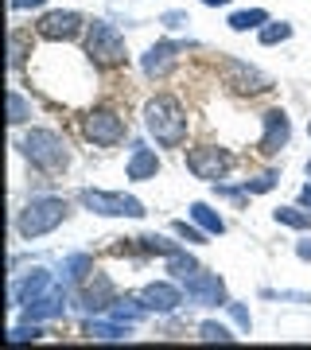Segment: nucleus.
<instances>
[{"label": "nucleus", "instance_id": "5701e85b", "mask_svg": "<svg viewBox=\"0 0 311 350\" xmlns=\"http://www.w3.org/2000/svg\"><path fill=\"white\" fill-rule=\"evenodd\" d=\"M273 218L280 226H288V230H299V234L311 230V211H308V206H276Z\"/></svg>", "mask_w": 311, "mask_h": 350}, {"label": "nucleus", "instance_id": "c756f323", "mask_svg": "<svg viewBox=\"0 0 311 350\" xmlns=\"http://www.w3.org/2000/svg\"><path fill=\"white\" fill-rule=\"evenodd\" d=\"M36 338H43V327H39L36 319H27V323H16L12 331H8V342H36Z\"/></svg>", "mask_w": 311, "mask_h": 350}, {"label": "nucleus", "instance_id": "39448f33", "mask_svg": "<svg viewBox=\"0 0 311 350\" xmlns=\"http://www.w3.org/2000/svg\"><path fill=\"white\" fill-rule=\"evenodd\" d=\"M78 202L86 206L90 214H101V218H144V202L124 195V191H98V187H82L78 191Z\"/></svg>", "mask_w": 311, "mask_h": 350}, {"label": "nucleus", "instance_id": "393cba45", "mask_svg": "<svg viewBox=\"0 0 311 350\" xmlns=\"http://www.w3.org/2000/svg\"><path fill=\"white\" fill-rule=\"evenodd\" d=\"M167 273H172L179 284H183L187 276L199 273V261H195V257H191L187 250H179V253H172V257H167Z\"/></svg>", "mask_w": 311, "mask_h": 350}, {"label": "nucleus", "instance_id": "9b49d317", "mask_svg": "<svg viewBox=\"0 0 311 350\" xmlns=\"http://www.w3.org/2000/svg\"><path fill=\"white\" fill-rule=\"evenodd\" d=\"M183 292H187V300L195 304V308H226V304H230L226 280L218 273H202V269L183 280Z\"/></svg>", "mask_w": 311, "mask_h": 350}, {"label": "nucleus", "instance_id": "c85d7f7f", "mask_svg": "<svg viewBox=\"0 0 311 350\" xmlns=\"http://www.w3.org/2000/svg\"><path fill=\"white\" fill-rule=\"evenodd\" d=\"M199 338L202 342H234V331L226 323H214V319H206V323H199Z\"/></svg>", "mask_w": 311, "mask_h": 350}, {"label": "nucleus", "instance_id": "412c9836", "mask_svg": "<svg viewBox=\"0 0 311 350\" xmlns=\"http://www.w3.org/2000/svg\"><path fill=\"white\" fill-rule=\"evenodd\" d=\"M191 218H195L206 234H214V238L226 234V218L218 211H211V202H191Z\"/></svg>", "mask_w": 311, "mask_h": 350}, {"label": "nucleus", "instance_id": "4c0bfd02", "mask_svg": "<svg viewBox=\"0 0 311 350\" xmlns=\"http://www.w3.org/2000/svg\"><path fill=\"white\" fill-rule=\"evenodd\" d=\"M202 4H206V8H226L230 0H202Z\"/></svg>", "mask_w": 311, "mask_h": 350}, {"label": "nucleus", "instance_id": "473e14b6", "mask_svg": "<svg viewBox=\"0 0 311 350\" xmlns=\"http://www.w3.org/2000/svg\"><path fill=\"white\" fill-rule=\"evenodd\" d=\"M160 24L167 27V31H179V27L191 24V16H187V12H163V16H160Z\"/></svg>", "mask_w": 311, "mask_h": 350}, {"label": "nucleus", "instance_id": "f3484780", "mask_svg": "<svg viewBox=\"0 0 311 350\" xmlns=\"http://www.w3.org/2000/svg\"><path fill=\"white\" fill-rule=\"evenodd\" d=\"M62 312H66V288L55 284L47 296H43V300L27 304V308H24V319H36V323H43V319H62Z\"/></svg>", "mask_w": 311, "mask_h": 350}, {"label": "nucleus", "instance_id": "4468645a", "mask_svg": "<svg viewBox=\"0 0 311 350\" xmlns=\"http://www.w3.org/2000/svg\"><path fill=\"white\" fill-rule=\"evenodd\" d=\"M51 288H55V276H51L47 269H31L20 284L8 288V300H12V308H27V304L43 300Z\"/></svg>", "mask_w": 311, "mask_h": 350}, {"label": "nucleus", "instance_id": "7c9ffc66", "mask_svg": "<svg viewBox=\"0 0 311 350\" xmlns=\"http://www.w3.org/2000/svg\"><path fill=\"white\" fill-rule=\"evenodd\" d=\"M280 183V172H261L257 179H245V191L249 195H265V191H273Z\"/></svg>", "mask_w": 311, "mask_h": 350}, {"label": "nucleus", "instance_id": "9d476101", "mask_svg": "<svg viewBox=\"0 0 311 350\" xmlns=\"http://www.w3.org/2000/svg\"><path fill=\"white\" fill-rule=\"evenodd\" d=\"M86 27L90 24L82 20V12H70V8H55V12H43L36 20L39 39H51V43H70V39H78Z\"/></svg>", "mask_w": 311, "mask_h": 350}, {"label": "nucleus", "instance_id": "b1692460", "mask_svg": "<svg viewBox=\"0 0 311 350\" xmlns=\"http://www.w3.org/2000/svg\"><path fill=\"white\" fill-rule=\"evenodd\" d=\"M226 24L234 27V31H253V27H265L269 24V12L265 8H245V12H230Z\"/></svg>", "mask_w": 311, "mask_h": 350}, {"label": "nucleus", "instance_id": "20e7f679", "mask_svg": "<svg viewBox=\"0 0 311 350\" xmlns=\"http://www.w3.org/2000/svg\"><path fill=\"white\" fill-rule=\"evenodd\" d=\"M86 55H90V63L101 66V70H117V66L129 63L124 36L109 24V20H90V27H86Z\"/></svg>", "mask_w": 311, "mask_h": 350}, {"label": "nucleus", "instance_id": "ddd939ff", "mask_svg": "<svg viewBox=\"0 0 311 350\" xmlns=\"http://www.w3.org/2000/svg\"><path fill=\"white\" fill-rule=\"evenodd\" d=\"M117 304V288L105 273H94L86 284H78V308L90 315H101V312H113Z\"/></svg>", "mask_w": 311, "mask_h": 350}, {"label": "nucleus", "instance_id": "2eb2a0df", "mask_svg": "<svg viewBox=\"0 0 311 350\" xmlns=\"http://www.w3.org/2000/svg\"><path fill=\"white\" fill-rule=\"evenodd\" d=\"M140 296H144V304H148V312H156V315H175L179 304L187 300V292L179 284H172V280H152Z\"/></svg>", "mask_w": 311, "mask_h": 350}, {"label": "nucleus", "instance_id": "c9c22d12", "mask_svg": "<svg viewBox=\"0 0 311 350\" xmlns=\"http://www.w3.org/2000/svg\"><path fill=\"white\" fill-rule=\"evenodd\" d=\"M296 257H299V261H311V238L296 241Z\"/></svg>", "mask_w": 311, "mask_h": 350}, {"label": "nucleus", "instance_id": "aec40b11", "mask_svg": "<svg viewBox=\"0 0 311 350\" xmlns=\"http://www.w3.org/2000/svg\"><path fill=\"white\" fill-rule=\"evenodd\" d=\"M148 312V304H144V296H117V304H113V319H124V323H140Z\"/></svg>", "mask_w": 311, "mask_h": 350}, {"label": "nucleus", "instance_id": "f8f14e48", "mask_svg": "<svg viewBox=\"0 0 311 350\" xmlns=\"http://www.w3.org/2000/svg\"><path fill=\"white\" fill-rule=\"evenodd\" d=\"M261 125H265V133L257 140V152H261L265 160H273V156H280L288 148V140H292V121H288L284 109H265Z\"/></svg>", "mask_w": 311, "mask_h": 350}, {"label": "nucleus", "instance_id": "e433bc0d", "mask_svg": "<svg viewBox=\"0 0 311 350\" xmlns=\"http://www.w3.org/2000/svg\"><path fill=\"white\" fill-rule=\"evenodd\" d=\"M299 206H308V211H311V183H303V187H299Z\"/></svg>", "mask_w": 311, "mask_h": 350}, {"label": "nucleus", "instance_id": "7ed1b4c3", "mask_svg": "<svg viewBox=\"0 0 311 350\" xmlns=\"http://www.w3.org/2000/svg\"><path fill=\"white\" fill-rule=\"evenodd\" d=\"M70 218V202L62 199V195H39L24 206V211L16 214V234L24 241H36L51 230H59L62 222Z\"/></svg>", "mask_w": 311, "mask_h": 350}, {"label": "nucleus", "instance_id": "a211bd4d", "mask_svg": "<svg viewBox=\"0 0 311 350\" xmlns=\"http://www.w3.org/2000/svg\"><path fill=\"white\" fill-rule=\"evenodd\" d=\"M82 335H86V338H101V342H121V338L133 335V323H124V319H113V323H105V319H86Z\"/></svg>", "mask_w": 311, "mask_h": 350}, {"label": "nucleus", "instance_id": "dca6fc26", "mask_svg": "<svg viewBox=\"0 0 311 350\" xmlns=\"http://www.w3.org/2000/svg\"><path fill=\"white\" fill-rule=\"evenodd\" d=\"M160 156L152 148H144V144H133V152H129V163H124V175L133 179V183H148V179H156L160 175Z\"/></svg>", "mask_w": 311, "mask_h": 350}, {"label": "nucleus", "instance_id": "2f4dec72", "mask_svg": "<svg viewBox=\"0 0 311 350\" xmlns=\"http://www.w3.org/2000/svg\"><path fill=\"white\" fill-rule=\"evenodd\" d=\"M172 230H175V234H179V238H183V241H191V245H202V241H206V230H202V226H187V222H175Z\"/></svg>", "mask_w": 311, "mask_h": 350}, {"label": "nucleus", "instance_id": "f257e3e1", "mask_svg": "<svg viewBox=\"0 0 311 350\" xmlns=\"http://www.w3.org/2000/svg\"><path fill=\"white\" fill-rule=\"evenodd\" d=\"M144 129L160 148H179L187 140V109L172 94H156L144 101Z\"/></svg>", "mask_w": 311, "mask_h": 350}, {"label": "nucleus", "instance_id": "a878e982", "mask_svg": "<svg viewBox=\"0 0 311 350\" xmlns=\"http://www.w3.org/2000/svg\"><path fill=\"white\" fill-rule=\"evenodd\" d=\"M27 121H31V105L20 90H8V125H27Z\"/></svg>", "mask_w": 311, "mask_h": 350}, {"label": "nucleus", "instance_id": "58836bf2", "mask_svg": "<svg viewBox=\"0 0 311 350\" xmlns=\"http://www.w3.org/2000/svg\"><path fill=\"white\" fill-rule=\"evenodd\" d=\"M303 172H308V179H311V160H308V163H303Z\"/></svg>", "mask_w": 311, "mask_h": 350}, {"label": "nucleus", "instance_id": "bb28decb", "mask_svg": "<svg viewBox=\"0 0 311 350\" xmlns=\"http://www.w3.org/2000/svg\"><path fill=\"white\" fill-rule=\"evenodd\" d=\"M284 39H292V24H288V20H269V24L261 27L265 47H276V43H284Z\"/></svg>", "mask_w": 311, "mask_h": 350}, {"label": "nucleus", "instance_id": "423d86ee", "mask_svg": "<svg viewBox=\"0 0 311 350\" xmlns=\"http://www.w3.org/2000/svg\"><path fill=\"white\" fill-rule=\"evenodd\" d=\"M82 137H86L94 148H117V144H124V137H129V125H124V117L117 109L98 105V109H90L86 117H82Z\"/></svg>", "mask_w": 311, "mask_h": 350}, {"label": "nucleus", "instance_id": "1a4fd4ad", "mask_svg": "<svg viewBox=\"0 0 311 350\" xmlns=\"http://www.w3.org/2000/svg\"><path fill=\"white\" fill-rule=\"evenodd\" d=\"M191 47V39H160V43H152L144 55H140V70H144V78H152V82H160V78H167L179 66V55Z\"/></svg>", "mask_w": 311, "mask_h": 350}, {"label": "nucleus", "instance_id": "f704fd0d", "mask_svg": "<svg viewBox=\"0 0 311 350\" xmlns=\"http://www.w3.org/2000/svg\"><path fill=\"white\" fill-rule=\"evenodd\" d=\"M47 0H12V12H24V8H43Z\"/></svg>", "mask_w": 311, "mask_h": 350}, {"label": "nucleus", "instance_id": "f03ea898", "mask_svg": "<svg viewBox=\"0 0 311 350\" xmlns=\"http://www.w3.org/2000/svg\"><path fill=\"white\" fill-rule=\"evenodd\" d=\"M16 148H20V156L43 175H62L70 167V144H66L55 129H27L24 140H20Z\"/></svg>", "mask_w": 311, "mask_h": 350}, {"label": "nucleus", "instance_id": "6e6552de", "mask_svg": "<svg viewBox=\"0 0 311 350\" xmlns=\"http://www.w3.org/2000/svg\"><path fill=\"white\" fill-rule=\"evenodd\" d=\"M222 82L230 86V94H241V98H253V94H269L273 90V78L257 70V66L241 63V59H222Z\"/></svg>", "mask_w": 311, "mask_h": 350}, {"label": "nucleus", "instance_id": "ea45409f", "mask_svg": "<svg viewBox=\"0 0 311 350\" xmlns=\"http://www.w3.org/2000/svg\"><path fill=\"white\" fill-rule=\"evenodd\" d=\"M308 133H311V121H308Z\"/></svg>", "mask_w": 311, "mask_h": 350}, {"label": "nucleus", "instance_id": "6ab92c4d", "mask_svg": "<svg viewBox=\"0 0 311 350\" xmlns=\"http://www.w3.org/2000/svg\"><path fill=\"white\" fill-rule=\"evenodd\" d=\"M94 273H98V269H94V257H90V253H70V257L62 261V280H66V284H86Z\"/></svg>", "mask_w": 311, "mask_h": 350}, {"label": "nucleus", "instance_id": "72a5a7b5", "mask_svg": "<svg viewBox=\"0 0 311 350\" xmlns=\"http://www.w3.org/2000/svg\"><path fill=\"white\" fill-rule=\"evenodd\" d=\"M226 308H230V315H234V323L241 327V331H249V327H253V319H249V308H241L237 300H230Z\"/></svg>", "mask_w": 311, "mask_h": 350}, {"label": "nucleus", "instance_id": "0eeeda50", "mask_svg": "<svg viewBox=\"0 0 311 350\" xmlns=\"http://www.w3.org/2000/svg\"><path fill=\"white\" fill-rule=\"evenodd\" d=\"M234 167V156L218 144H202V148H191L187 152V172L202 179V183H222L226 175Z\"/></svg>", "mask_w": 311, "mask_h": 350}, {"label": "nucleus", "instance_id": "4be33fe9", "mask_svg": "<svg viewBox=\"0 0 311 350\" xmlns=\"http://www.w3.org/2000/svg\"><path fill=\"white\" fill-rule=\"evenodd\" d=\"M27 55H31V36L20 31V27H12V36H8V66L20 70L27 63Z\"/></svg>", "mask_w": 311, "mask_h": 350}, {"label": "nucleus", "instance_id": "cd10ccee", "mask_svg": "<svg viewBox=\"0 0 311 350\" xmlns=\"http://www.w3.org/2000/svg\"><path fill=\"white\" fill-rule=\"evenodd\" d=\"M137 245L144 253H160V257H172V253H179V245L167 238H160V234H144V238H137Z\"/></svg>", "mask_w": 311, "mask_h": 350}]
</instances>
